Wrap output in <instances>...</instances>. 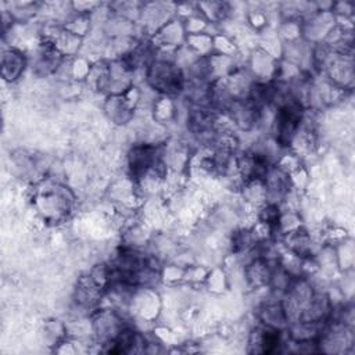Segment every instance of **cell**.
<instances>
[{"instance_id": "obj_1", "label": "cell", "mask_w": 355, "mask_h": 355, "mask_svg": "<svg viewBox=\"0 0 355 355\" xmlns=\"http://www.w3.org/2000/svg\"><path fill=\"white\" fill-rule=\"evenodd\" d=\"M147 79L153 87L169 94L179 92L183 86L180 69L166 61H153L147 69Z\"/></svg>"}, {"instance_id": "obj_2", "label": "cell", "mask_w": 355, "mask_h": 355, "mask_svg": "<svg viewBox=\"0 0 355 355\" xmlns=\"http://www.w3.org/2000/svg\"><path fill=\"white\" fill-rule=\"evenodd\" d=\"M158 165L157 147L150 144H140L129 153V168L135 176L144 175L148 169Z\"/></svg>"}, {"instance_id": "obj_3", "label": "cell", "mask_w": 355, "mask_h": 355, "mask_svg": "<svg viewBox=\"0 0 355 355\" xmlns=\"http://www.w3.org/2000/svg\"><path fill=\"white\" fill-rule=\"evenodd\" d=\"M8 65H11V73L8 79L14 80L24 69V57L18 51L10 50L8 53L4 54V58H3V67H8Z\"/></svg>"}]
</instances>
